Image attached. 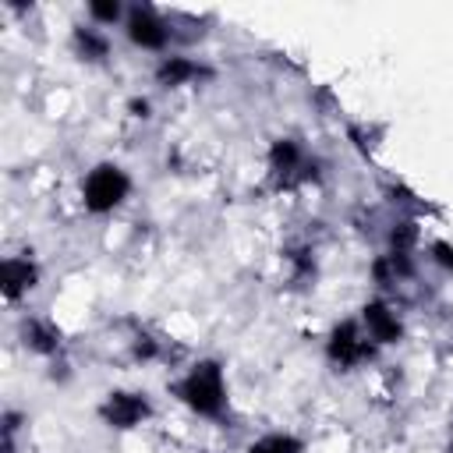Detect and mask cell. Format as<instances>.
<instances>
[{
    "label": "cell",
    "instance_id": "obj_1",
    "mask_svg": "<svg viewBox=\"0 0 453 453\" xmlns=\"http://www.w3.org/2000/svg\"><path fill=\"white\" fill-rule=\"evenodd\" d=\"M177 393H180V400H184L191 411H198V414H219V411H223V400H226L223 372H219L212 361L195 365V368L188 372V379L177 386Z\"/></svg>",
    "mask_w": 453,
    "mask_h": 453
},
{
    "label": "cell",
    "instance_id": "obj_2",
    "mask_svg": "<svg viewBox=\"0 0 453 453\" xmlns=\"http://www.w3.org/2000/svg\"><path fill=\"white\" fill-rule=\"evenodd\" d=\"M81 195H85V205H88L92 212H110V209H117V205L124 202V195H127V177H124L120 166L103 163V166L88 170V177H85V184H81Z\"/></svg>",
    "mask_w": 453,
    "mask_h": 453
},
{
    "label": "cell",
    "instance_id": "obj_3",
    "mask_svg": "<svg viewBox=\"0 0 453 453\" xmlns=\"http://www.w3.org/2000/svg\"><path fill=\"white\" fill-rule=\"evenodd\" d=\"M329 354L340 365H357V361H365L372 354V336L361 333L354 322H343V326H336V333L329 340Z\"/></svg>",
    "mask_w": 453,
    "mask_h": 453
},
{
    "label": "cell",
    "instance_id": "obj_4",
    "mask_svg": "<svg viewBox=\"0 0 453 453\" xmlns=\"http://www.w3.org/2000/svg\"><path fill=\"white\" fill-rule=\"evenodd\" d=\"M127 35H131V42L142 46V50H163L170 28H166L149 7H134V11L127 14Z\"/></svg>",
    "mask_w": 453,
    "mask_h": 453
},
{
    "label": "cell",
    "instance_id": "obj_5",
    "mask_svg": "<svg viewBox=\"0 0 453 453\" xmlns=\"http://www.w3.org/2000/svg\"><path fill=\"white\" fill-rule=\"evenodd\" d=\"M145 414H149V403L138 393H110V400L103 403V418L113 428H134V425H142Z\"/></svg>",
    "mask_w": 453,
    "mask_h": 453
},
{
    "label": "cell",
    "instance_id": "obj_6",
    "mask_svg": "<svg viewBox=\"0 0 453 453\" xmlns=\"http://www.w3.org/2000/svg\"><path fill=\"white\" fill-rule=\"evenodd\" d=\"M365 333L379 343H393L400 336V322L386 304H368L365 308Z\"/></svg>",
    "mask_w": 453,
    "mask_h": 453
},
{
    "label": "cell",
    "instance_id": "obj_7",
    "mask_svg": "<svg viewBox=\"0 0 453 453\" xmlns=\"http://www.w3.org/2000/svg\"><path fill=\"white\" fill-rule=\"evenodd\" d=\"M0 283H4L7 301H14L18 294H25V290L35 283V269H32L25 258H7L4 269H0Z\"/></svg>",
    "mask_w": 453,
    "mask_h": 453
},
{
    "label": "cell",
    "instance_id": "obj_8",
    "mask_svg": "<svg viewBox=\"0 0 453 453\" xmlns=\"http://www.w3.org/2000/svg\"><path fill=\"white\" fill-rule=\"evenodd\" d=\"M159 81L163 85H184V81H191V78H198L202 74V67L195 64V60H188V57H166L163 64H159Z\"/></svg>",
    "mask_w": 453,
    "mask_h": 453
},
{
    "label": "cell",
    "instance_id": "obj_9",
    "mask_svg": "<svg viewBox=\"0 0 453 453\" xmlns=\"http://www.w3.org/2000/svg\"><path fill=\"white\" fill-rule=\"evenodd\" d=\"M25 343L32 347V350H39V354H50V350H57V329L50 326V322H39V319H32V322H25Z\"/></svg>",
    "mask_w": 453,
    "mask_h": 453
},
{
    "label": "cell",
    "instance_id": "obj_10",
    "mask_svg": "<svg viewBox=\"0 0 453 453\" xmlns=\"http://www.w3.org/2000/svg\"><path fill=\"white\" fill-rule=\"evenodd\" d=\"M297 170H301V149L294 142H276V149H273V173H280L287 180Z\"/></svg>",
    "mask_w": 453,
    "mask_h": 453
},
{
    "label": "cell",
    "instance_id": "obj_11",
    "mask_svg": "<svg viewBox=\"0 0 453 453\" xmlns=\"http://www.w3.org/2000/svg\"><path fill=\"white\" fill-rule=\"evenodd\" d=\"M74 46H78V53H81L85 60H103L106 50H110V42H106L96 28H78V32H74Z\"/></svg>",
    "mask_w": 453,
    "mask_h": 453
},
{
    "label": "cell",
    "instance_id": "obj_12",
    "mask_svg": "<svg viewBox=\"0 0 453 453\" xmlns=\"http://www.w3.org/2000/svg\"><path fill=\"white\" fill-rule=\"evenodd\" d=\"M251 453H297V442L287 439V435H269V439L255 442Z\"/></svg>",
    "mask_w": 453,
    "mask_h": 453
},
{
    "label": "cell",
    "instance_id": "obj_13",
    "mask_svg": "<svg viewBox=\"0 0 453 453\" xmlns=\"http://www.w3.org/2000/svg\"><path fill=\"white\" fill-rule=\"evenodd\" d=\"M88 14H92L96 21H106V25H113V21L120 18V4H88Z\"/></svg>",
    "mask_w": 453,
    "mask_h": 453
}]
</instances>
